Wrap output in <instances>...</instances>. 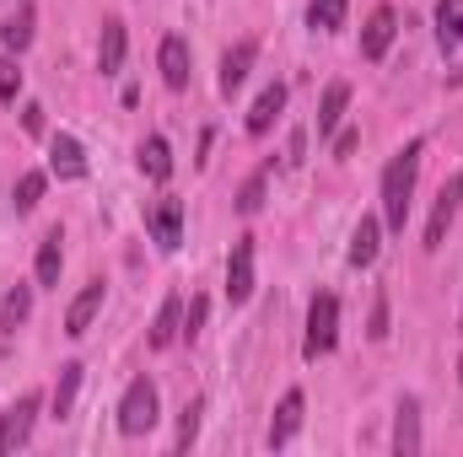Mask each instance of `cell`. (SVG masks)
I'll return each instance as SVG.
<instances>
[{
  "mask_svg": "<svg viewBox=\"0 0 463 457\" xmlns=\"http://www.w3.org/2000/svg\"><path fill=\"white\" fill-rule=\"evenodd\" d=\"M420 140H410L393 162H388V173H383V227L388 231H404L410 221V194H415V173H420Z\"/></svg>",
  "mask_w": 463,
  "mask_h": 457,
  "instance_id": "1",
  "label": "cell"
},
{
  "mask_svg": "<svg viewBox=\"0 0 463 457\" xmlns=\"http://www.w3.org/2000/svg\"><path fill=\"white\" fill-rule=\"evenodd\" d=\"M340 340V302L324 291V296H313V307H307V340H302V355L307 360H318V355H329Z\"/></svg>",
  "mask_w": 463,
  "mask_h": 457,
  "instance_id": "2",
  "label": "cell"
},
{
  "mask_svg": "<svg viewBox=\"0 0 463 457\" xmlns=\"http://www.w3.org/2000/svg\"><path fill=\"white\" fill-rule=\"evenodd\" d=\"M151 425H156V387L146 377H135L124 387V398H118V431L124 436H146Z\"/></svg>",
  "mask_w": 463,
  "mask_h": 457,
  "instance_id": "3",
  "label": "cell"
},
{
  "mask_svg": "<svg viewBox=\"0 0 463 457\" xmlns=\"http://www.w3.org/2000/svg\"><path fill=\"white\" fill-rule=\"evenodd\" d=\"M33 415H38V393H22L5 415H0V457L22 452L27 436H33Z\"/></svg>",
  "mask_w": 463,
  "mask_h": 457,
  "instance_id": "4",
  "label": "cell"
},
{
  "mask_svg": "<svg viewBox=\"0 0 463 457\" xmlns=\"http://www.w3.org/2000/svg\"><path fill=\"white\" fill-rule=\"evenodd\" d=\"M458 205H463V173H453V178L442 183L437 205H431V221H426V247H442V242H448V227H453Z\"/></svg>",
  "mask_w": 463,
  "mask_h": 457,
  "instance_id": "5",
  "label": "cell"
},
{
  "mask_svg": "<svg viewBox=\"0 0 463 457\" xmlns=\"http://www.w3.org/2000/svg\"><path fill=\"white\" fill-rule=\"evenodd\" d=\"M151 237H156V247L162 253H173L178 242H184V200H156L151 205Z\"/></svg>",
  "mask_w": 463,
  "mask_h": 457,
  "instance_id": "6",
  "label": "cell"
},
{
  "mask_svg": "<svg viewBox=\"0 0 463 457\" xmlns=\"http://www.w3.org/2000/svg\"><path fill=\"white\" fill-rule=\"evenodd\" d=\"M227 296H232V302H248V296H253V237H237V242H232Z\"/></svg>",
  "mask_w": 463,
  "mask_h": 457,
  "instance_id": "7",
  "label": "cell"
},
{
  "mask_svg": "<svg viewBox=\"0 0 463 457\" xmlns=\"http://www.w3.org/2000/svg\"><path fill=\"white\" fill-rule=\"evenodd\" d=\"M393 33H399V16H393V5H377V11L366 16L361 54H366V60H383V54H388V43H393Z\"/></svg>",
  "mask_w": 463,
  "mask_h": 457,
  "instance_id": "8",
  "label": "cell"
},
{
  "mask_svg": "<svg viewBox=\"0 0 463 457\" xmlns=\"http://www.w3.org/2000/svg\"><path fill=\"white\" fill-rule=\"evenodd\" d=\"M49 173L54 178H87V156H81L76 135H54L49 140Z\"/></svg>",
  "mask_w": 463,
  "mask_h": 457,
  "instance_id": "9",
  "label": "cell"
},
{
  "mask_svg": "<svg viewBox=\"0 0 463 457\" xmlns=\"http://www.w3.org/2000/svg\"><path fill=\"white\" fill-rule=\"evenodd\" d=\"M302 387H291L286 398H280V409H275V420H269V447H286L297 431H302Z\"/></svg>",
  "mask_w": 463,
  "mask_h": 457,
  "instance_id": "10",
  "label": "cell"
},
{
  "mask_svg": "<svg viewBox=\"0 0 463 457\" xmlns=\"http://www.w3.org/2000/svg\"><path fill=\"white\" fill-rule=\"evenodd\" d=\"M156 60H162V81H167L173 92H184V87H189V43L173 33V38H162V54H156Z\"/></svg>",
  "mask_w": 463,
  "mask_h": 457,
  "instance_id": "11",
  "label": "cell"
},
{
  "mask_svg": "<svg viewBox=\"0 0 463 457\" xmlns=\"http://www.w3.org/2000/svg\"><path fill=\"white\" fill-rule=\"evenodd\" d=\"M98 307H103V280H92V285H87V291L71 302V312H65V334H71V340H81V334L92 329Z\"/></svg>",
  "mask_w": 463,
  "mask_h": 457,
  "instance_id": "12",
  "label": "cell"
},
{
  "mask_svg": "<svg viewBox=\"0 0 463 457\" xmlns=\"http://www.w3.org/2000/svg\"><path fill=\"white\" fill-rule=\"evenodd\" d=\"M253 54H259V43H253V38H242V43H232V49H227V60H222V92H227V98L242 87V81H248Z\"/></svg>",
  "mask_w": 463,
  "mask_h": 457,
  "instance_id": "13",
  "label": "cell"
},
{
  "mask_svg": "<svg viewBox=\"0 0 463 457\" xmlns=\"http://www.w3.org/2000/svg\"><path fill=\"white\" fill-rule=\"evenodd\" d=\"M393 452H399V457H415V452H420V404H415V398H404V404H399Z\"/></svg>",
  "mask_w": 463,
  "mask_h": 457,
  "instance_id": "14",
  "label": "cell"
},
{
  "mask_svg": "<svg viewBox=\"0 0 463 457\" xmlns=\"http://www.w3.org/2000/svg\"><path fill=\"white\" fill-rule=\"evenodd\" d=\"M280 108H286V87L275 81V87H264V92H259V103L248 108V135H269V124L280 118Z\"/></svg>",
  "mask_w": 463,
  "mask_h": 457,
  "instance_id": "15",
  "label": "cell"
},
{
  "mask_svg": "<svg viewBox=\"0 0 463 457\" xmlns=\"http://www.w3.org/2000/svg\"><path fill=\"white\" fill-rule=\"evenodd\" d=\"M173 340H184V302L178 296H167L162 312H156V323H151V344L156 350H167Z\"/></svg>",
  "mask_w": 463,
  "mask_h": 457,
  "instance_id": "16",
  "label": "cell"
},
{
  "mask_svg": "<svg viewBox=\"0 0 463 457\" xmlns=\"http://www.w3.org/2000/svg\"><path fill=\"white\" fill-rule=\"evenodd\" d=\"M33 312V285H11L5 302H0V334H16Z\"/></svg>",
  "mask_w": 463,
  "mask_h": 457,
  "instance_id": "17",
  "label": "cell"
},
{
  "mask_svg": "<svg viewBox=\"0 0 463 457\" xmlns=\"http://www.w3.org/2000/svg\"><path fill=\"white\" fill-rule=\"evenodd\" d=\"M60 242H65L60 231H49V237L38 242V264H33V269H38V285H60V264H65V247H60Z\"/></svg>",
  "mask_w": 463,
  "mask_h": 457,
  "instance_id": "18",
  "label": "cell"
},
{
  "mask_svg": "<svg viewBox=\"0 0 463 457\" xmlns=\"http://www.w3.org/2000/svg\"><path fill=\"white\" fill-rule=\"evenodd\" d=\"M345 108H350V87L345 81H335V87L324 92V103H318V135H335L340 118H345Z\"/></svg>",
  "mask_w": 463,
  "mask_h": 457,
  "instance_id": "19",
  "label": "cell"
},
{
  "mask_svg": "<svg viewBox=\"0 0 463 457\" xmlns=\"http://www.w3.org/2000/svg\"><path fill=\"white\" fill-rule=\"evenodd\" d=\"M377 237H383V227H377L372 216H361V227L350 231V264H355V269H366V264L377 258Z\"/></svg>",
  "mask_w": 463,
  "mask_h": 457,
  "instance_id": "20",
  "label": "cell"
},
{
  "mask_svg": "<svg viewBox=\"0 0 463 457\" xmlns=\"http://www.w3.org/2000/svg\"><path fill=\"white\" fill-rule=\"evenodd\" d=\"M76 393H81V366H60V382H54V420H71L76 409Z\"/></svg>",
  "mask_w": 463,
  "mask_h": 457,
  "instance_id": "21",
  "label": "cell"
},
{
  "mask_svg": "<svg viewBox=\"0 0 463 457\" xmlns=\"http://www.w3.org/2000/svg\"><path fill=\"white\" fill-rule=\"evenodd\" d=\"M437 38H442V49L463 43V0H437Z\"/></svg>",
  "mask_w": 463,
  "mask_h": 457,
  "instance_id": "22",
  "label": "cell"
},
{
  "mask_svg": "<svg viewBox=\"0 0 463 457\" xmlns=\"http://www.w3.org/2000/svg\"><path fill=\"white\" fill-rule=\"evenodd\" d=\"M124 65V22H103V43H98V70L114 76Z\"/></svg>",
  "mask_w": 463,
  "mask_h": 457,
  "instance_id": "23",
  "label": "cell"
},
{
  "mask_svg": "<svg viewBox=\"0 0 463 457\" xmlns=\"http://www.w3.org/2000/svg\"><path fill=\"white\" fill-rule=\"evenodd\" d=\"M0 43H5L11 54H22V49L33 43V5H27V0H22V5H16V16L0 27Z\"/></svg>",
  "mask_w": 463,
  "mask_h": 457,
  "instance_id": "24",
  "label": "cell"
},
{
  "mask_svg": "<svg viewBox=\"0 0 463 457\" xmlns=\"http://www.w3.org/2000/svg\"><path fill=\"white\" fill-rule=\"evenodd\" d=\"M140 173H146V178H156V183L173 173V151H167V140H162V135H151V140L140 145Z\"/></svg>",
  "mask_w": 463,
  "mask_h": 457,
  "instance_id": "25",
  "label": "cell"
},
{
  "mask_svg": "<svg viewBox=\"0 0 463 457\" xmlns=\"http://www.w3.org/2000/svg\"><path fill=\"white\" fill-rule=\"evenodd\" d=\"M345 5H350V0H313V11H307V22H313L318 33H335V27L345 22Z\"/></svg>",
  "mask_w": 463,
  "mask_h": 457,
  "instance_id": "26",
  "label": "cell"
},
{
  "mask_svg": "<svg viewBox=\"0 0 463 457\" xmlns=\"http://www.w3.org/2000/svg\"><path fill=\"white\" fill-rule=\"evenodd\" d=\"M43 200V173H22L16 178V210H33Z\"/></svg>",
  "mask_w": 463,
  "mask_h": 457,
  "instance_id": "27",
  "label": "cell"
},
{
  "mask_svg": "<svg viewBox=\"0 0 463 457\" xmlns=\"http://www.w3.org/2000/svg\"><path fill=\"white\" fill-rule=\"evenodd\" d=\"M200 415H205V404L194 398V404L184 409V420H178V452H189V447H194V436H200Z\"/></svg>",
  "mask_w": 463,
  "mask_h": 457,
  "instance_id": "28",
  "label": "cell"
},
{
  "mask_svg": "<svg viewBox=\"0 0 463 457\" xmlns=\"http://www.w3.org/2000/svg\"><path fill=\"white\" fill-rule=\"evenodd\" d=\"M264 183H269L264 173H253V178L242 183V194H237V210H242V216H253V210L264 205Z\"/></svg>",
  "mask_w": 463,
  "mask_h": 457,
  "instance_id": "29",
  "label": "cell"
},
{
  "mask_svg": "<svg viewBox=\"0 0 463 457\" xmlns=\"http://www.w3.org/2000/svg\"><path fill=\"white\" fill-rule=\"evenodd\" d=\"M22 92V65L16 60H0V103H11Z\"/></svg>",
  "mask_w": 463,
  "mask_h": 457,
  "instance_id": "30",
  "label": "cell"
},
{
  "mask_svg": "<svg viewBox=\"0 0 463 457\" xmlns=\"http://www.w3.org/2000/svg\"><path fill=\"white\" fill-rule=\"evenodd\" d=\"M205 312H211V307H205V296H194V302H189V318H184V340H189V344L200 340V329H205Z\"/></svg>",
  "mask_w": 463,
  "mask_h": 457,
  "instance_id": "31",
  "label": "cell"
},
{
  "mask_svg": "<svg viewBox=\"0 0 463 457\" xmlns=\"http://www.w3.org/2000/svg\"><path fill=\"white\" fill-rule=\"evenodd\" d=\"M372 340H388V296H377L372 307Z\"/></svg>",
  "mask_w": 463,
  "mask_h": 457,
  "instance_id": "32",
  "label": "cell"
},
{
  "mask_svg": "<svg viewBox=\"0 0 463 457\" xmlns=\"http://www.w3.org/2000/svg\"><path fill=\"white\" fill-rule=\"evenodd\" d=\"M22 124H27V135H38V129H43V108H38V103H33V108H27V114H22Z\"/></svg>",
  "mask_w": 463,
  "mask_h": 457,
  "instance_id": "33",
  "label": "cell"
},
{
  "mask_svg": "<svg viewBox=\"0 0 463 457\" xmlns=\"http://www.w3.org/2000/svg\"><path fill=\"white\" fill-rule=\"evenodd\" d=\"M355 140H361V135H355V129H345V135L335 140V156H350V151H355Z\"/></svg>",
  "mask_w": 463,
  "mask_h": 457,
  "instance_id": "34",
  "label": "cell"
},
{
  "mask_svg": "<svg viewBox=\"0 0 463 457\" xmlns=\"http://www.w3.org/2000/svg\"><path fill=\"white\" fill-rule=\"evenodd\" d=\"M458 329H463V318H458Z\"/></svg>",
  "mask_w": 463,
  "mask_h": 457,
  "instance_id": "35",
  "label": "cell"
},
{
  "mask_svg": "<svg viewBox=\"0 0 463 457\" xmlns=\"http://www.w3.org/2000/svg\"><path fill=\"white\" fill-rule=\"evenodd\" d=\"M458 377H463V366H458Z\"/></svg>",
  "mask_w": 463,
  "mask_h": 457,
  "instance_id": "36",
  "label": "cell"
}]
</instances>
